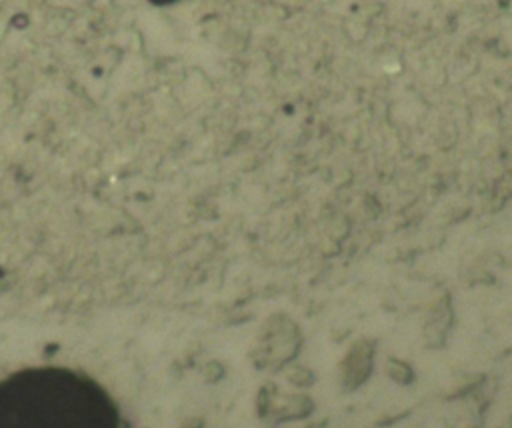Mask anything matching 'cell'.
Masks as SVG:
<instances>
[{
    "label": "cell",
    "mask_w": 512,
    "mask_h": 428,
    "mask_svg": "<svg viewBox=\"0 0 512 428\" xmlns=\"http://www.w3.org/2000/svg\"><path fill=\"white\" fill-rule=\"evenodd\" d=\"M0 428H124V422L90 376L38 366L0 380Z\"/></svg>",
    "instance_id": "1"
}]
</instances>
